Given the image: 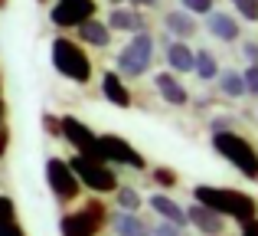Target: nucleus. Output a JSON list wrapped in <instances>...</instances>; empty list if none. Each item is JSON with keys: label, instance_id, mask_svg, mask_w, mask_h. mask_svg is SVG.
<instances>
[{"label": "nucleus", "instance_id": "35", "mask_svg": "<svg viewBox=\"0 0 258 236\" xmlns=\"http://www.w3.org/2000/svg\"><path fill=\"white\" fill-rule=\"evenodd\" d=\"M242 236H258V217L248 220V223H242Z\"/></svg>", "mask_w": 258, "mask_h": 236}, {"label": "nucleus", "instance_id": "31", "mask_svg": "<svg viewBox=\"0 0 258 236\" xmlns=\"http://www.w3.org/2000/svg\"><path fill=\"white\" fill-rule=\"evenodd\" d=\"M209 128H213V131H235V118L219 115V118H213V121H209Z\"/></svg>", "mask_w": 258, "mask_h": 236}, {"label": "nucleus", "instance_id": "33", "mask_svg": "<svg viewBox=\"0 0 258 236\" xmlns=\"http://www.w3.org/2000/svg\"><path fill=\"white\" fill-rule=\"evenodd\" d=\"M242 53H245L248 66H258V43H252V39H248V43L242 46Z\"/></svg>", "mask_w": 258, "mask_h": 236}, {"label": "nucleus", "instance_id": "36", "mask_svg": "<svg viewBox=\"0 0 258 236\" xmlns=\"http://www.w3.org/2000/svg\"><path fill=\"white\" fill-rule=\"evenodd\" d=\"M127 4L138 7V10H144V7H151V10H154V7H157V0H127Z\"/></svg>", "mask_w": 258, "mask_h": 236}, {"label": "nucleus", "instance_id": "25", "mask_svg": "<svg viewBox=\"0 0 258 236\" xmlns=\"http://www.w3.org/2000/svg\"><path fill=\"white\" fill-rule=\"evenodd\" d=\"M235 13H239L242 20H248V23H258V0H232Z\"/></svg>", "mask_w": 258, "mask_h": 236}, {"label": "nucleus", "instance_id": "34", "mask_svg": "<svg viewBox=\"0 0 258 236\" xmlns=\"http://www.w3.org/2000/svg\"><path fill=\"white\" fill-rule=\"evenodd\" d=\"M7 148H10V128H0V158L7 154Z\"/></svg>", "mask_w": 258, "mask_h": 236}, {"label": "nucleus", "instance_id": "27", "mask_svg": "<svg viewBox=\"0 0 258 236\" xmlns=\"http://www.w3.org/2000/svg\"><path fill=\"white\" fill-rule=\"evenodd\" d=\"M242 82H245V96L258 99V66H248V69L242 72Z\"/></svg>", "mask_w": 258, "mask_h": 236}, {"label": "nucleus", "instance_id": "39", "mask_svg": "<svg viewBox=\"0 0 258 236\" xmlns=\"http://www.w3.org/2000/svg\"><path fill=\"white\" fill-rule=\"evenodd\" d=\"M7 4H10V0H0V10H7Z\"/></svg>", "mask_w": 258, "mask_h": 236}, {"label": "nucleus", "instance_id": "30", "mask_svg": "<svg viewBox=\"0 0 258 236\" xmlns=\"http://www.w3.org/2000/svg\"><path fill=\"white\" fill-rule=\"evenodd\" d=\"M10 220H17V207L7 194H0V223H10Z\"/></svg>", "mask_w": 258, "mask_h": 236}, {"label": "nucleus", "instance_id": "24", "mask_svg": "<svg viewBox=\"0 0 258 236\" xmlns=\"http://www.w3.org/2000/svg\"><path fill=\"white\" fill-rule=\"evenodd\" d=\"M151 180H154L157 187H164V191H170V187L180 184L176 171H170V167H151Z\"/></svg>", "mask_w": 258, "mask_h": 236}, {"label": "nucleus", "instance_id": "8", "mask_svg": "<svg viewBox=\"0 0 258 236\" xmlns=\"http://www.w3.org/2000/svg\"><path fill=\"white\" fill-rule=\"evenodd\" d=\"M46 184H49L52 197L59 204H72L82 191V184L76 180V174L69 171V164L62 158H46Z\"/></svg>", "mask_w": 258, "mask_h": 236}, {"label": "nucleus", "instance_id": "28", "mask_svg": "<svg viewBox=\"0 0 258 236\" xmlns=\"http://www.w3.org/2000/svg\"><path fill=\"white\" fill-rule=\"evenodd\" d=\"M151 236H183V226L170 223V220H160L157 226H151Z\"/></svg>", "mask_w": 258, "mask_h": 236}, {"label": "nucleus", "instance_id": "5", "mask_svg": "<svg viewBox=\"0 0 258 236\" xmlns=\"http://www.w3.org/2000/svg\"><path fill=\"white\" fill-rule=\"evenodd\" d=\"M108 223V210L101 200H85L79 210L66 213L62 220H59V233L62 236H98V230Z\"/></svg>", "mask_w": 258, "mask_h": 236}, {"label": "nucleus", "instance_id": "14", "mask_svg": "<svg viewBox=\"0 0 258 236\" xmlns=\"http://www.w3.org/2000/svg\"><path fill=\"white\" fill-rule=\"evenodd\" d=\"M154 89H157L160 99H164L167 105H173V109H183V105H189L186 85H183L180 79L173 76V72H157V76H154Z\"/></svg>", "mask_w": 258, "mask_h": 236}, {"label": "nucleus", "instance_id": "6", "mask_svg": "<svg viewBox=\"0 0 258 236\" xmlns=\"http://www.w3.org/2000/svg\"><path fill=\"white\" fill-rule=\"evenodd\" d=\"M66 164H69V171H72V174H76L79 184L88 187L92 194H114V187H118V174H114L108 164L88 161V158H82V154L69 158Z\"/></svg>", "mask_w": 258, "mask_h": 236}, {"label": "nucleus", "instance_id": "19", "mask_svg": "<svg viewBox=\"0 0 258 236\" xmlns=\"http://www.w3.org/2000/svg\"><path fill=\"white\" fill-rule=\"evenodd\" d=\"M164 26H167L170 36L183 39V43H186L189 36H196V20H193V13H186V10H170L164 17Z\"/></svg>", "mask_w": 258, "mask_h": 236}, {"label": "nucleus", "instance_id": "38", "mask_svg": "<svg viewBox=\"0 0 258 236\" xmlns=\"http://www.w3.org/2000/svg\"><path fill=\"white\" fill-rule=\"evenodd\" d=\"M108 4H111V7H121V4H124V0H108Z\"/></svg>", "mask_w": 258, "mask_h": 236}, {"label": "nucleus", "instance_id": "37", "mask_svg": "<svg viewBox=\"0 0 258 236\" xmlns=\"http://www.w3.org/2000/svg\"><path fill=\"white\" fill-rule=\"evenodd\" d=\"M0 128H7V102H4V96H0Z\"/></svg>", "mask_w": 258, "mask_h": 236}, {"label": "nucleus", "instance_id": "1", "mask_svg": "<svg viewBox=\"0 0 258 236\" xmlns=\"http://www.w3.org/2000/svg\"><path fill=\"white\" fill-rule=\"evenodd\" d=\"M193 200H196L200 207H206V210L219 213V217L235 220L239 226L258 217L255 197H248V194H242V191H232V187H209V184H200V187H193Z\"/></svg>", "mask_w": 258, "mask_h": 236}, {"label": "nucleus", "instance_id": "29", "mask_svg": "<svg viewBox=\"0 0 258 236\" xmlns=\"http://www.w3.org/2000/svg\"><path fill=\"white\" fill-rule=\"evenodd\" d=\"M180 7L186 13H203V17H206V13L213 10V0H180Z\"/></svg>", "mask_w": 258, "mask_h": 236}, {"label": "nucleus", "instance_id": "23", "mask_svg": "<svg viewBox=\"0 0 258 236\" xmlns=\"http://www.w3.org/2000/svg\"><path fill=\"white\" fill-rule=\"evenodd\" d=\"M114 197H118V207H121V210H127V213H138L141 210V194L138 191H134V187H114Z\"/></svg>", "mask_w": 258, "mask_h": 236}, {"label": "nucleus", "instance_id": "32", "mask_svg": "<svg viewBox=\"0 0 258 236\" xmlns=\"http://www.w3.org/2000/svg\"><path fill=\"white\" fill-rule=\"evenodd\" d=\"M0 236H26V230L17 220H10V223H0Z\"/></svg>", "mask_w": 258, "mask_h": 236}, {"label": "nucleus", "instance_id": "15", "mask_svg": "<svg viewBox=\"0 0 258 236\" xmlns=\"http://www.w3.org/2000/svg\"><path fill=\"white\" fill-rule=\"evenodd\" d=\"M101 96H105L111 105H118V109H131V102H134V96H131V89H127V82H124V79H121L114 69L101 76Z\"/></svg>", "mask_w": 258, "mask_h": 236}, {"label": "nucleus", "instance_id": "9", "mask_svg": "<svg viewBox=\"0 0 258 236\" xmlns=\"http://www.w3.org/2000/svg\"><path fill=\"white\" fill-rule=\"evenodd\" d=\"M98 145H101V154H105V164L114 161V164L134 167V171H147L144 154H141L134 145H127L124 138H118V134H98Z\"/></svg>", "mask_w": 258, "mask_h": 236}, {"label": "nucleus", "instance_id": "10", "mask_svg": "<svg viewBox=\"0 0 258 236\" xmlns=\"http://www.w3.org/2000/svg\"><path fill=\"white\" fill-rule=\"evenodd\" d=\"M95 13H98V4H95V0H56L52 10H49V20L59 30H69V26L85 23Z\"/></svg>", "mask_w": 258, "mask_h": 236}, {"label": "nucleus", "instance_id": "7", "mask_svg": "<svg viewBox=\"0 0 258 236\" xmlns=\"http://www.w3.org/2000/svg\"><path fill=\"white\" fill-rule=\"evenodd\" d=\"M59 121H62V138L76 148V154L105 164V154H101V145H98V131H92L85 121H79L72 115H59Z\"/></svg>", "mask_w": 258, "mask_h": 236}, {"label": "nucleus", "instance_id": "13", "mask_svg": "<svg viewBox=\"0 0 258 236\" xmlns=\"http://www.w3.org/2000/svg\"><path fill=\"white\" fill-rule=\"evenodd\" d=\"M108 30H121V33H141L147 30V17L138 10V7H111V13H108Z\"/></svg>", "mask_w": 258, "mask_h": 236}, {"label": "nucleus", "instance_id": "11", "mask_svg": "<svg viewBox=\"0 0 258 236\" xmlns=\"http://www.w3.org/2000/svg\"><path fill=\"white\" fill-rule=\"evenodd\" d=\"M183 210H186V223H193L203 236H222V233H226V217H219V213L200 207L196 200L189 207H183Z\"/></svg>", "mask_w": 258, "mask_h": 236}, {"label": "nucleus", "instance_id": "18", "mask_svg": "<svg viewBox=\"0 0 258 236\" xmlns=\"http://www.w3.org/2000/svg\"><path fill=\"white\" fill-rule=\"evenodd\" d=\"M147 204H151V210L157 213L160 220H170V223H176V226H186V210H183L173 197H167V194H151Z\"/></svg>", "mask_w": 258, "mask_h": 236}, {"label": "nucleus", "instance_id": "22", "mask_svg": "<svg viewBox=\"0 0 258 236\" xmlns=\"http://www.w3.org/2000/svg\"><path fill=\"white\" fill-rule=\"evenodd\" d=\"M216 82H219V92L226 99H242V96H245V82H242L239 69H219Z\"/></svg>", "mask_w": 258, "mask_h": 236}, {"label": "nucleus", "instance_id": "12", "mask_svg": "<svg viewBox=\"0 0 258 236\" xmlns=\"http://www.w3.org/2000/svg\"><path fill=\"white\" fill-rule=\"evenodd\" d=\"M206 30L213 33L216 39H222V43H235V39L242 36L239 17H232L229 10H209L206 13Z\"/></svg>", "mask_w": 258, "mask_h": 236}, {"label": "nucleus", "instance_id": "4", "mask_svg": "<svg viewBox=\"0 0 258 236\" xmlns=\"http://www.w3.org/2000/svg\"><path fill=\"white\" fill-rule=\"evenodd\" d=\"M151 63H154V33L141 30L131 33V43L114 56V72L121 79H141L144 72H151Z\"/></svg>", "mask_w": 258, "mask_h": 236}, {"label": "nucleus", "instance_id": "20", "mask_svg": "<svg viewBox=\"0 0 258 236\" xmlns=\"http://www.w3.org/2000/svg\"><path fill=\"white\" fill-rule=\"evenodd\" d=\"M193 72L200 76V82H216L219 76V59L213 50H193Z\"/></svg>", "mask_w": 258, "mask_h": 236}, {"label": "nucleus", "instance_id": "17", "mask_svg": "<svg viewBox=\"0 0 258 236\" xmlns=\"http://www.w3.org/2000/svg\"><path fill=\"white\" fill-rule=\"evenodd\" d=\"M76 33H79V39H82L85 46H95V50L111 46V30H108V23H105V20H98V17H88L85 23H79Z\"/></svg>", "mask_w": 258, "mask_h": 236}, {"label": "nucleus", "instance_id": "40", "mask_svg": "<svg viewBox=\"0 0 258 236\" xmlns=\"http://www.w3.org/2000/svg\"><path fill=\"white\" fill-rule=\"evenodd\" d=\"M39 4H46V0H39Z\"/></svg>", "mask_w": 258, "mask_h": 236}, {"label": "nucleus", "instance_id": "2", "mask_svg": "<svg viewBox=\"0 0 258 236\" xmlns=\"http://www.w3.org/2000/svg\"><path fill=\"white\" fill-rule=\"evenodd\" d=\"M49 56H52V66H56V72L62 79H69V82H76V85H88L92 82V59H88V53H85V46L82 43H76V39H69V36H56L52 39V46H49Z\"/></svg>", "mask_w": 258, "mask_h": 236}, {"label": "nucleus", "instance_id": "3", "mask_svg": "<svg viewBox=\"0 0 258 236\" xmlns=\"http://www.w3.org/2000/svg\"><path fill=\"white\" fill-rule=\"evenodd\" d=\"M213 148L245 180H258V148L248 138H242L239 131H213Z\"/></svg>", "mask_w": 258, "mask_h": 236}, {"label": "nucleus", "instance_id": "16", "mask_svg": "<svg viewBox=\"0 0 258 236\" xmlns=\"http://www.w3.org/2000/svg\"><path fill=\"white\" fill-rule=\"evenodd\" d=\"M111 233L114 236H151V223H147L141 213H127V210H118L111 220Z\"/></svg>", "mask_w": 258, "mask_h": 236}, {"label": "nucleus", "instance_id": "21", "mask_svg": "<svg viewBox=\"0 0 258 236\" xmlns=\"http://www.w3.org/2000/svg\"><path fill=\"white\" fill-rule=\"evenodd\" d=\"M167 66H170V72H193V50L183 39H173L167 46Z\"/></svg>", "mask_w": 258, "mask_h": 236}, {"label": "nucleus", "instance_id": "26", "mask_svg": "<svg viewBox=\"0 0 258 236\" xmlns=\"http://www.w3.org/2000/svg\"><path fill=\"white\" fill-rule=\"evenodd\" d=\"M43 128L49 138H62V121H59V115H52V112H43Z\"/></svg>", "mask_w": 258, "mask_h": 236}]
</instances>
